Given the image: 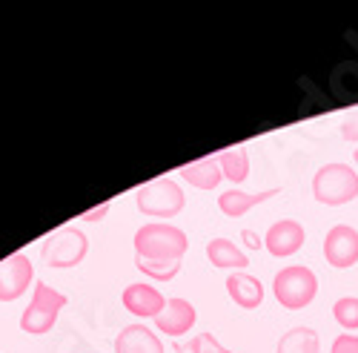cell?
I'll use <instances>...</instances> for the list:
<instances>
[{
    "label": "cell",
    "mask_w": 358,
    "mask_h": 353,
    "mask_svg": "<svg viewBox=\"0 0 358 353\" xmlns=\"http://www.w3.org/2000/svg\"><path fill=\"white\" fill-rule=\"evenodd\" d=\"M333 316L338 325L350 333V331H358V296H344L333 305Z\"/></svg>",
    "instance_id": "ffe728a7"
},
{
    "label": "cell",
    "mask_w": 358,
    "mask_h": 353,
    "mask_svg": "<svg viewBox=\"0 0 358 353\" xmlns=\"http://www.w3.org/2000/svg\"><path fill=\"white\" fill-rule=\"evenodd\" d=\"M86 253H89V239L78 227H61L57 233H52L41 247V256L52 270L78 268V264L86 258Z\"/></svg>",
    "instance_id": "8992f818"
},
{
    "label": "cell",
    "mask_w": 358,
    "mask_h": 353,
    "mask_svg": "<svg viewBox=\"0 0 358 353\" xmlns=\"http://www.w3.org/2000/svg\"><path fill=\"white\" fill-rule=\"evenodd\" d=\"M313 195L327 207H341L358 198V172L350 164H324L313 175Z\"/></svg>",
    "instance_id": "7a4b0ae2"
},
{
    "label": "cell",
    "mask_w": 358,
    "mask_h": 353,
    "mask_svg": "<svg viewBox=\"0 0 358 353\" xmlns=\"http://www.w3.org/2000/svg\"><path fill=\"white\" fill-rule=\"evenodd\" d=\"M206 258L213 261V268L229 270V273H244V268H250L247 253L238 247L232 239H224V235L206 242Z\"/></svg>",
    "instance_id": "4fadbf2b"
},
{
    "label": "cell",
    "mask_w": 358,
    "mask_h": 353,
    "mask_svg": "<svg viewBox=\"0 0 358 353\" xmlns=\"http://www.w3.org/2000/svg\"><path fill=\"white\" fill-rule=\"evenodd\" d=\"M241 239H244L247 247H252V250H261V247H264V239H258L252 230H244V233H241Z\"/></svg>",
    "instance_id": "484cf974"
},
{
    "label": "cell",
    "mask_w": 358,
    "mask_h": 353,
    "mask_svg": "<svg viewBox=\"0 0 358 353\" xmlns=\"http://www.w3.org/2000/svg\"><path fill=\"white\" fill-rule=\"evenodd\" d=\"M333 353H358V336H350V333L338 336L333 342Z\"/></svg>",
    "instance_id": "603a6c76"
},
{
    "label": "cell",
    "mask_w": 358,
    "mask_h": 353,
    "mask_svg": "<svg viewBox=\"0 0 358 353\" xmlns=\"http://www.w3.org/2000/svg\"><path fill=\"white\" fill-rule=\"evenodd\" d=\"M115 353H164V345L146 325H127L115 336Z\"/></svg>",
    "instance_id": "5bb4252c"
},
{
    "label": "cell",
    "mask_w": 358,
    "mask_h": 353,
    "mask_svg": "<svg viewBox=\"0 0 358 353\" xmlns=\"http://www.w3.org/2000/svg\"><path fill=\"white\" fill-rule=\"evenodd\" d=\"M198 345H201V353H232V350L224 347L213 333H201V336H198Z\"/></svg>",
    "instance_id": "7402d4cb"
},
{
    "label": "cell",
    "mask_w": 358,
    "mask_h": 353,
    "mask_svg": "<svg viewBox=\"0 0 358 353\" xmlns=\"http://www.w3.org/2000/svg\"><path fill=\"white\" fill-rule=\"evenodd\" d=\"M324 258L330 268L347 270L358 264V230L350 224H336L324 235Z\"/></svg>",
    "instance_id": "ba28073f"
},
{
    "label": "cell",
    "mask_w": 358,
    "mask_h": 353,
    "mask_svg": "<svg viewBox=\"0 0 358 353\" xmlns=\"http://www.w3.org/2000/svg\"><path fill=\"white\" fill-rule=\"evenodd\" d=\"M124 307L138 316V319H158L166 307V299H164V293L155 287V284H149V282H135L124 290V296H121Z\"/></svg>",
    "instance_id": "9c48e42d"
},
{
    "label": "cell",
    "mask_w": 358,
    "mask_h": 353,
    "mask_svg": "<svg viewBox=\"0 0 358 353\" xmlns=\"http://www.w3.org/2000/svg\"><path fill=\"white\" fill-rule=\"evenodd\" d=\"M304 239H307V233L295 219H281L266 230L264 247L270 250L275 258H287V256H292V253H298L304 247Z\"/></svg>",
    "instance_id": "30bf717a"
},
{
    "label": "cell",
    "mask_w": 358,
    "mask_h": 353,
    "mask_svg": "<svg viewBox=\"0 0 358 353\" xmlns=\"http://www.w3.org/2000/svg\"><path fill=\"white\" fill-rule=\"evenodd\" d=\"M175 353H201L198 336H192L189 342H178V345H175Z\"/></svg>",
    "instance_id": "d4e9b609"
},
{
    "label": "cell",
    "mask_w": 358,
    "mask_h": 353,
    "mask_svg": "<svg viewBox=\"0 0 358 353\" xmlns=\"http://www.w3.org/2000/svg\"><path fill=\"white\" fill-rule=\"evenodd\" d=\"M227 293H229V299L244 310H255L264 302V284L255 276H250L247 270L227 276Z\"/></svg>",
    "instance_id": "9a60e30c"
},
{
    "label": "cell",
    "mask_w": 358,
    "mask_h": 353,
    "mask_svg": "<svg viewBox=\"0 0 358 353\" xmlns=\"http://www.w3.org/2000/svg\"><path fill=\"white\" fill-rule=\"evenodd\" d=\"M275 353H321L318 350V333L313 328H289L281 339H278V347Z\"/></svg>",
    "instance_id": "ac0fdd59"
},
{
    "label": "cell",
    "mask_w": 358,
    "mask_h": 353,
    "mask_svg": "<svg viewBox=\"0 0 358 353\" xmlns=\"http://www.w3.org/2000/svg\"><path fill=\"white\" fill-rule=\"evenodd\" d=\"M69 305V299L64 296L61 290L49 287L46 282H35V290H32V302L23 310L20 316V331L29 333V336H43L55 328L57 316L61 310Z\"/></svg>",
    "instance_id": "3957f363"
},
{
    "label": "cell",
    "mask_w": 358,
    "mask_h": 353,
    "mask_svg": "<svg viewBox=\"0 0 358 353\" xmlns=\"http://www.w3.org/2000/svg\"><path fill=\"white\" fill-rule=\"evenodd\" d=\"M135 268L143 276L155 279V282H169V279H175L178 273H181V261H152V258L135 256Z\"/></svg>",
    "instance_id": "d6986e66"
},
{
    "label": "cell",
    "mask_w": 358,
    "mask_h": 353,
    "mask_svg": "<svg viewBox=\"0 0 358 353\" xmlns=\"http://www.w3.org/2000/svg\"><path fill=\"white\" fill-rule=\"evenodd\" d=\"M352 158H355V164H358V150H355V153H352Z\"/></svg>",
    "instance_id": "4316f807"
},
{
    "label": "cell",
    "mask_w": 358,
    "mask_h": 353,
    "mask_svg": "<svg viewBox=\"0 0 358 353\" xmlns=\"http://www.w3.org/2000/svg\"><path fill=\"white\" fill-rule=\"evenodd\" d=\"M184 190L172 179H155L135 193V207L149 219H175L184 210Z\"/></svg>",
    "instance_id": "5b68a950"
},
{
    "label": "cell",
    "mask_w": 358,
    "mask_h": 353,
    "mask_svg": "<svg viewBox=\"0 0 358 353\" xmlns=\"http://www.w3.org/2000/svg\"><path fill=\"white\" fill-rule=\"evenodd\" d=\"M132 244H135V256L152 261H181L189 247L187 233L166 221H149L138 227Z\"/></svg>",
    "instance_id": "6da1fadb"
},
{
    "label": "cell",
    "mask_w": 358,
    "mask_h": 353,
    "mask_svg": "<svg viewBox=\"0 0 358 353\" xmlns=\"http://www.w3.org/2000/svg\"><path fill=\"white\" fill-rule=\"evenodd\" d=\"M109 207H112V204H109V201H103V204H101V207H95V210H89V213H83V216H80V221H101V219H103V216L109 213Z\"/></svg>",
    "instance_id": "cb8c5ba5"
},
{
    "label": "cell",
    "mask_w": 358,
    "mask_h": 353,
    "mask_svg": "<svg viewBox=\"0 0 358 353\" xmlns=\"http://www.w3.org/2000/svg\"><path fill=\"white\" fill-rule=\"evenodd\" d=\"M178 175H184V181H189V184L198 187V190H215V187L221 184V179H224L218 158L192 161V164H187V167L178 169Z\"/></svg>",
    "instance_id": "2e32d148"
},
{
    "label": "cell",
    "mask_w": 358,
    "mask_h": 353,
    "mask_svg": "<svg viewBox=\"0 0 358 353\" xmlns=\"http://www.w3.org/2000/svg\"><path fill=\"white\" fill-rule=\"evenodd\" d=\"M198 321V310L192 302L187 299H169L164 313L155 319V328L164 333V336H184L192 331V325Z\"/></svg>",
    "instance_id": "8fae6325"
},
{
    "label": "cell",
    "mask_w": 358,
    "mask_h": 353,
    "mask_svg": "<svg viewBox=\"0 0 358 353\" xmlns=\"http://www.w3.org/2000/svg\"><path fill=\"white\" fill-rule=\"evenodd\" d=\"M278 193H281L278 187L261 190V193H244V190L232 187V190H227V193H221V195H218V207H221V213H224V216H229V219H241V216H247L252 207H258V204L275 198Z\"/></svg>",
    "instance_id": "7c38bea8"
},
{
    "label": "cell",
    "mask_w": 358,
    "mask_h": 353,
    "mask_svg": "<svg viewBox=\"0 0 358 353\" xmlns=\"http://www.w3.org/2000/svg\"><path fill=\"white\" fill-rule=\"evenodd\" d=\"M341 138L358 144V106L344 115V121H341Z\"/></svg>",
    "instance_id": "44dd1931"
},
{
    "label": "cell",
    "mask_w": 358,
    "mask_h": 353,
    "mask_svg": "<svg viewBox=\"0 0 358 353\" xmlns=\"http://www.w3.org/2000/svg\"><path fill=\"white\" fill-rule=\"evenodd\" d=\"M218 164H221L224 179L232 181L235 187L247 181V175H250V153H247V146H241V144L229 146V150H224L218 155Z\"/></svg>",
    "instance_id": "e0dca14e"
},
{
    "label": "cell",
    "mask_w": 358,
    "mask_h": 353,
    "mask_svg": "<svg viewBox=\"0 0 358 353\" xmlns=\"http://www.w3.org/2000/svg\"><path fill=\"white\" fill-rule=\"evenodd\" d=\"M318 293V276L304 264L281 268L273 279V296L287 310H304Z\"/></svg>",
    "instance_id": "277c9868"
},
{
    "label": "cell",
    "mask_w": 358,
    "mask_h": 353,
    "mask_svg": "<svg viewBox=\"0 0 358 353\" xmlns=\"http://www.w3.org/2000/svg\"><path fill=\"white\" fill-rule=\"evenodd\" d=\"M35 284V268L26 253H15L0 261V302H15Z\"/></svg>",
    "instance_id": "52a82bcc"
}]
</instances>
